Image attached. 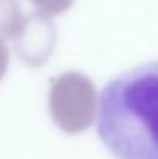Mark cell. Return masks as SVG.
Instances as JSON below:
<instances>
[{
  "instance_id": "obj_1",
  "label": "cell",
  "mask_w": 158,
  "mask_h": 159,
  "mask_svg": "<svg viewBox=\"0 0 158 159\" xmlns=\"http://www.w3.org/2000/svg\"><path fill=\"white\" fill-rule=\"evenodd\" d=\"M157 63L130 70L104 87L98 134L116 159H157Z\"/></svg>"
}]
</instances>
